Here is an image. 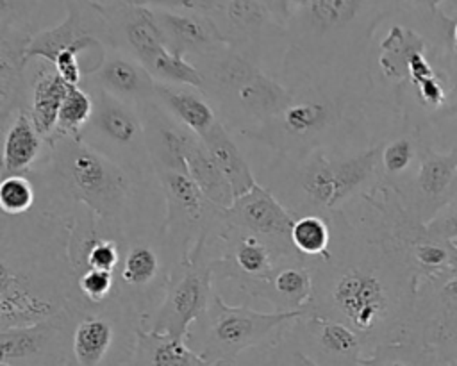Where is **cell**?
Wrapping results in <instances>:
<instances>
[{
  "label": "cell",
  "mask_w": 457,
  "mask_h": 366,
  "mask_svg": "<svg viewBox=\"0 0 457 366\" xmlns=\"http://www.w3.org/2000/svg\"><path fill=\"white\" fill-rule=\"evenodd\" d=\"M327 257L309 262L312 298L309 314L353 329L370 352L405 339L414 311L418 275L387 239L357 216L336 211ZM366 355V357H368Z\"/></svg>",
  "instance_id": "cell-1"
},
{
  "label": "cell",
  "mask_w": 457,
  "mask_h": 366,
  "mask_svg": "<svg viewBox=\"0 0 457 366\" xmlns=\"http://www.w3.org/2000/svg\"><path fill=\"white\" fill-rule=\"evenodd\" d=\"M50 152L27 175L36 186L41 212L70 218L86 207L98 227L118 237L148 221H164L155 204L164 200L157 179L143 180L73 136L55 134Z\"/></svg>",
  "instance_id": "cell-2"
},
{
  "label": "cell",
  "mask_w": 457,
  "mask_h": 366,
  "mask_svg": "<svg viewBox=\"0 0 457 366\" xmlns=\"http://www.w3.org/2000/svg\"><path fill=\"white\" fill-rule=\"evenodd\" d=\"M71 216L32 209L0 220V330L43 321L79 298Z\"/></svg>",
  "instance_id": "cell-3"
},
{
  "label": "cell",
  "mask_w": 457,
  "mask_h": 366,
  "mask_svg": "<svg viewBox=\"0 0 457 366\" xmlns=\"http://www.w3.org/2000/svg\"><path fill=\"white\" fill-rule=\"evenodd\" d=\"M289 91L293 98L277 116L239 136L275 155H303L318 148L348 154L371 146L366 143L373 96L370 71L318 77Z\"/></svg>",
  "instance_id": "cell-4"
},
{
  "label": "cell",
  "mask_w": 457,
  "mask_h": 366,
  "mask_svg": "<svg viewBox=\"0 0 457 366\" xmlns=\"http://www.w3.org/2000/svg\"><path fill=\"white\" fill-rule=\"evenodd\" d=\"M398 0H312L293 11L277 77L286 87L328 77L368 71L370 45Z\"/></svg>",
  "instance_id": "cell-5"
},
{
  "label": "cell",
  "mask_w": 457,
  "mask_h": 366,
  "mask_svg": "<svg viewBox=\"0 0 457 366\" xmlns=\"http://www.w3.org/2000/svg\"><path fill=\"white\" fill-rule=\"evenodd\" d=\"M382 141L348 154L318 148L303 155H275L257 182L295 218L316 214L328 220L380 184Z\"/></svg>",
  "instance_id": "cell-6"
},
{
  "label": "cell",
  "mask_w": 457,
  "mask_h": 366,
  "mask_svg": "<svg viewBox=\"0 0 457 366\" xmlns=\"http://www.w3.org/2000/svg\"><path fill=\"white\" fill-rule=\"evenodd\" d=\"M200 70L204 93L221 123L236 134L277 116L293 98L275 73L266 71L228 45L189 59Z\"/></svg>",
  "instance_id": "cell-7"
},
{
  "label": "cell",
  "mask_w": 457,
  "mask_h": 366,
  "mask_svg": "<svg viewBox=\"0 0 457 366\" xmlns=\"http://www.w3.org/2000/svg\"><path fill=\"white\" fill-rule=\"evenodd\" d=\"M307 311H257L246 305H230L214 287L205 312L191 325L186 343L207 362L234 366L237 357L250 350H270L289 325Z\"/></svg>",
  "instance_id": "cell-8"
},
{
  "label": "cell",
  "mask_w": 457,
  "mask_h": 366,
  "mask_svg": "<svg viewBox=\"0 0 457 366\" xmlns=\"http://www.w3.org/2000/svg\"><path fill=\"white\" fill-rule=\"evenodd\" d=\"M162 223L148 221L132 229L121 243V261L114 271V295L132 307L141 320L161 304L180 261Z\"/></svg>",
  "instance_id": "cell-9"
},
{
  "label": "cell",
  "mask_w": 457,
  "mask_h": 366,
  "mask_svg": "<svg viewBox=\"0 0 457 366\" xmlns=\"http://www.w3.org/2000/svg\"><path fill=\"white\" fill-rule=\"evenodd\" d=\"M71 357L68 366H127L132 359L141 316L116 295L102 304L71 302Z\"/></svg>",
  "instance_id": "cell-10"
},
{
  "label": "cell",
  "mask_w": 457,
  "mask_h": 366,
  "mask_svg": "<svg viewBox=\"0 0 457 366\" xmlns=\"http://www.w3.org/2000/svg\"><path fill=\"white\" fill-rule=\"evenodd\" d=\"M80 86L93 96V114L79 139L120 164L130 175L143 180L157 179L139 107L102 87L89 84Z\"/></svg>",
  "instance_id": "cell-11"
},
{
  "label": "cell",
  "mask_w": 457,
  "mask_h": 366,
  "mask_svg": "<svg viewBox=\"0 0 457 366\" xmlns=\"http://www.w3.org/2000/svg\"><path fill=\"white\" fill-rule=\"evenodd\" d=\"M212 291L211 255L205 241H200L177 262L161 304L141 320V327L186 339L191 325L205 312Z\"/></svg>",
  "instance_id": "cell-12"
},
{
  "label": "cell",
  "mask_w": 457,
  "mask_h": 366,
  "mask_svg": "<svg viewBox=\"0 0 457 366\" xmlns=\"http://www.w3.org/2000/svg\"><path fill=\"white\" fill-rule=\"evenodd\" d=\"M157 182L164 196L162 229L180 259L200 243L214 236L225 223V209L212 204L189 171L159 170Z\"/></svg>",
  "instance_id": "cell-13"
},
{
  "label": "cell",
  "mask_w": 457,
  "mask_h": 366,
  "mask_svg": "<svg viewBox=\"0 0 457 366\" xmlns=\"http://www.w3.org/2000/svg\"><path fill=\"white\" fill-rule=\"evenodd\" d=\"M205 248L211 255L214 280H230L237 289L262 282L284 262L303 257L295 248L282 246L227 221L214 236L205 239Z\"/></svg>",
  "instance_id": "cell-14"
},
{
  "label": "cell",
  "mask_w": 457,
  "mask_h": 366,
  "mask_svg": "<svg viewBox=\"0 0 457 366\" xmlns=\"http://www.w3.org/2000/svg\"><path fill=\"white\" fill-rule=\"evenodd\" d=\"M405 339L423 343L445 366L457 364V270L418 284Z\"/></svg>",
  "instance_id": "cell-15"
},
{
  "label": "cell",
  "mask_w": 457,
  "mask_h": 366,
  "mask_svg": "<svg viewBox=\"0 0 457 366\" xmlns=\"http://www.w3.org/2000/svg\"><path fill=\"white\" fill-rule=\"evenodd\" d=\"M62 4L66 9L64 20L54 27L41 29L34 36L27 50V62L32 59L54 62L61 50H73L80 57H87L95 71L111 48L105 21L95 0H64Z\"/></svg>",
  "instance_id": "cell-16"
},
{
  "label": "cell",
  "mask_w": 457,
  "mask_h": 366,
  "mask_svg": "<svg viewBox=\"0 0 457 366\" xmlns=\"http://www.w3.org/2000/svg\"><path fill=\"white\" fill-rule=\"evenodd\" d=\"M71 304L27 327L0 330L2 366H68L71 357Z\"/></svg>",
  "instance_id": "cell-17"
},
{
  "label": "cell",
  "mask_w": 457,
  "mask_h": 366,
  "mask_svg": "<svg viewBox=\"0 0 457 366\" xmlns=\"http://www.w3.org/2000/svg\"><path fill=\"white\" fill-rule=\"evenodd\" d=\"M411 214L421 223L457 195V146L452 152H436L423 146L412 175L395 189Z\"/></svg>",
  "instance_id": "cell-18"
},
{
  "label": "cell",
  "mask_w": 457,
  "mask_h": 366,
  "mask_svg": "<svg viewBox=\"0 0 457 366\" xmlns=\"http://www.w3.org/2000/svg\"><path fill=\"white\" fill-rule=\"evenodd\" d=\"M212 20L225 45L261 68H264L270 46H277L278 43L286 45L284 27L275 21L273 14L264 5L253 0H227L221 12Z\"/></svg>",
  "instance_id": "cell-19"
},
{
  "label": "cell",
  "mask_w": 457,
  "mask_h": 366,
  "mask_svg": "<svg viewBox=\"0 0 457 366\" xmlns=\"http://www.w3.org/2000/svg\"><path fill=\"white\" fill-rule=\"evenodd\" d=\"M287 332L318 366H361L368 355L362 337L336 320L307 312L296 318Z\"/></svg>",
  "instance_id": "cell-20"
},
{
  "label": "cell",
  "mask_w": 457,
  "mask_h": 366,
  "mask_svg": "<svg viewBox=\"0 0 457 366\" xmlns=\"http://www.w3.org/2000/svg\"><path fill=\"white\" fill-rule=\"evenodd\" d=\"M95 5L105 21L112 50L127 54L146 66L166 48L152 7L120 0L109 4L95 0Z\"/></svg>",
  "instance_id": "cell-21"
},
{
  "label": "cell",
  "mask_w": 457,
  "mask_h": 366,
  "mask_svg": "<svg viewBox=\"0 0 457 366\" xmlns=\"http://www.w3.org/2000/svg\"><path fill=\"white\" fill-rule=\"evenodd\" d=\"M295 220L296 218L259 182L245 195L236 196L232 205L225 209V221L228 225L261 234L287 248H295L291 241Z\"/></svg>",
  "instance_id": "cell-22"
},
{
  "label": "cell",
  "mask_w": 457,
  "mask_h": 366,
  "mask_svg": "<svg viewBox=\"0 0 457 366\" xmlns=\"http://www.w3.org/2000/svg\"><path fill=\"white\" fill-rule=\"evenodd\" d=\"M164 46L177 55L195 59L225 45L216 21L211 16L152 7Z\"/></svg>",
  "instance_id": "cell-23"
},
{
  "label": "cell",
  "mask_w": 457,
  "mask_h": 366,
  "mask_svg": "<svg viewBox=\"0 0 457 366\" xmlns=\"http://www.w3.org/2000/svg\"><path fill=\"white\" fill-rule=\"evenodd\" d=\"M141 120L145 125V136L154 170H184L186 148L196 136L193 130L177 121L157 100L139 105Z\"/></svg>",
  "instance_id": "cell-24"
},
{
  "label": "cell",
  "mask_w": 457,
  "mask_h": 366,
  "mask_svg": "<svg viewBox=\"0 0 457 366\" xmlns=\"http://www.w3.org/2000/svg\"><path fill=\"white\" fill-rule=\"evenodd\" d=\"M82 84L102 87L104 91L134 105L155 100V79L134 57L109 48L104 62Z\"/></svg>",
  "instance_id": "cell-25"
},
{
  "label": "cell",
  "mask_w": 457,
  "mask_h": 366,
  "mask_svg": "<svg viewBox=\"0 0 457 366\" xmlns=\"http://www.w3.org/2000/svg\"><path fill=\"white\" fill-rule=\"evenodd\" d=\"M309 259H291L278 266L271 277L262 282L250 284L241 291L252 298L266 300L273 311L291 312L307 311L312 298V273Z\"/></svg>",
  "instance_id": "cell-26"
},
{
  "label": "cell",
  "mask_w": 457,
  "mask_h": 366,
  "mask_svg": "<svg viewBox=\"0 0 457 366\" xmlns=\"http://www.w3.org/2000/svg\"><path fill=\"white\" fill-rule=\"evenodd\" d=\"M27 112L36 130L48 141L57 132L59 111L70 84L57 73L55 66L45 59L27 62Z\"/></svg>",
  "instance_id": "cell-27"
},
{
  "label": "cell",
  "mask_w": 457,
  "mask_h": 366,
  "mask_svg": "<svg viewBox=\"0 0 457 366\" xmlns=\"http://www.w3.org/2000/svg\"><path fill=\"white\" fill-rule=\"evenodd\" d=\"M2 127V179L27 175L45 161L50 152L48 141L36 130L27 111H20Z\"/></svg>",
  "instance_id": "cell-28"
},
{
  "label": "cell",
  "mask_w": 457,
  "mask_h": 366,
  "mask_svg": "<svg viewBox=\"0 0 457 366\" xmlns=\"http://www.w3.org/2000/svg\"><path fill=\"white\" fill-rule=\"evenodd\" d=\"M155 100L177 121L204 137L220 120L205 93L193 86L155 82Z\"/></svg>",
  "instance_id": "cell-29"
},
{
  "label": "cell",
  "mask_w": 457,
  "mask_h": 366,
  "mask_svg": "<svg viewBox=\"0 0 457 366\" xmlns=\"http://www.w3.org/2000/svg\"><path fill=\"white\" fill-rule=\"evenodd\" d=\"M127 366H216L202 359L186 339L170 334L137 330V341L132 359Z\"/></svg>",
  "instance_id": "cell-30"
},
{
  "label": "cell",
  "mask_w": 457,
  "mask_h": 366,
  "mask_svg": "<svg viewBox=\"0 0 457 366\" xmlns=\"http://www.w3.org/2000/svg\"><path fill=\"white\" fill-rule=\"evenodd\" d=\"M421 134L420 127L405 121V129L384 137L380 150V182L400 187L416 170L421 157Z\"/></svg>",
  "instance_id": "cell-31"
},
{
  "label": "cell",
  "mask_w": 457,
  "mask_h": 366,
  "mask_svg": "<svg viewBox=\"0 0 457 366\" xmlns=\"http://www.w3.org/2000/svg\"><path fill=\"white\" fill-rule=\"evenodd\" d=\"M421 48H427L425 37L402 23H393L380 39L377 66L384 80L396 87L395 93L407 82L411 54Z\"/></svg>",
  "instance_id": "cell-32"
},
{
  "label": "cell",
  "mask_w": 457,
  "mask_h": 366,
  "mask_svg": "<svg viewBox=\"0 0 457 366\" xmlns=\"http://www.w3.org/2000/svg\"><path fill=\"white\" fill-rule=\"evenodd\" d=\"M204 143L207 150L211 152L214 162L221 170V173L227 177V180L232 186L234 198L245 195L253 186H257V179L243 155L241 148L237 146L232 132L218 121L204 137Z\"/></svg>",
  "instance_id": "cell-33"
},
{
  "label": "cell",
  "mask_w": 457,
  "mask_h": 366,
  "mask_svg": "<svg viewBox=\"0 0 457 366\" xmlns=\"http://www.w3.org/2000/svg\"><path fill=\"white\" fill-rule=\"evenodd\" d=\"M186 166L193 180L204 191V195L221 209H227L234 202V191L227 177L214 162L204 139L195 136L186 148Z\"/></svg>",
  "instance_id": "cell-34"
},
{
  "label": "cell",
  "mask_w": 457,
  "mask_h": 366,
  "mask_svg": "<svg viewBox=\"0 0 457 366\" xmlns=\"http://www.w3.org/2000/svg\"><path fill=\"white\" fill-rule=\"evenodd\" d=\"M361 366H445L439 357L416 339H396L375 346Z\"/></svg>",
  "instance_id": "cell-35"
},
{
  "label": "cell",
  "mask_w": 457,
  "mask_h": 366,
  "mask_svg": "<svg viewBox=\"0 0 457 366\" xmlns=\"http://www.w3.org/2000/svg\"><path fill=\"white\" fill-rule=\"evenodd\" d=\"M291 241L296 252L309 261L327 257L332 241L328 220L316 214L296 218L291 230Z\"/></svg>",
  "instance_id": "cell-36"
},
{
  "label": "cell",
  "mask_w": 457,
  "mask_h": 366,
  "mask_svg": "<svg viewBox=\"0 0 457 366\" xmlns=\"http://www.w3.org/2000/svg\"><path fill=\"white\" fill-rule=\"evenodd\" d=\"M93 114V96L84 86H73L70 84L59 111V121H57V132L64 136L79 137L86 123L89 121ZM54 134V136H55Z\"/></svg>",
  "instance_id": "cell-37"
},
{
  "label": "cell",
  "mask_w": 457,
  "mask_h": 366,
  "mask_svg": "<svg viewBox=\"0 0 457 366\" xmlns=\"http://www.w3.org/2000/svg\"><path fill=\"white\" fill-rule=\"evenodd\" d=\"M36 186L29 175L4 177L0 182V209L7 216H21L36 207Z\"/></svg>",
  "instance_id": "cell-38"
},
{
  "label": "cell",
  "mask_w": 457,
  "mask_h": 366,
  "mask_svg": "<svg viewBox=\"0 0 457 366\" xmlns=\"http://www.w3.org/2000/svg\"><path fill=\"white\" fill-rule=\"evenodd\" d=\"M43 4L41 0H0V29L37 34Z\"/></svg>",
  "instance_id": "cell-39"
},
{
  "label": "cell",
  "mask_w": 457,
  "mask_h": 366,
  "mask_svg": "<svg viewBox=\"0 0 457 366\" xmlns=\"http://www.w3.org/2000/svg\"><path fill=\"white\" fill-rule=\"evenodd\" d=\"M79 298L89 304H102L114 296L116 277L112 271L104 270H84L77 277Z\"/></svg>",
  "instance_id": "cell-40"
},
{
  "label": "cell",
  "mask_w": 457,
  "mask_h": 366,
  "mask_svg": "<svg viewBox=\"0 0 457 366\" xmlns=\"http://www.w3.org/2000/svg\"><path fill=\"white\" fill-rule=\"evenodd\" d=\"M425 227L434 237L452 245L457 243V195L446 205H443L432 216V220L425 223Z\"/></svg>",
  "instance_id": "cell-41"
},
{
  "label": "cell",
  "mask_w": 457,
  "mask_h": 366,
  "mask_svg": "<svg viewBox=\"0 0 457 366\" xmlns=\"http://www.w3.org/2000/svg\"><path fill=\"white\" fill-rule=\"evenodd\" d=\"M266 354L270 366H318L296 346L295 339L289 336L287 330L275 346L266 350Z\"/></svg>",
  "instance_id": "cell-42"
},
{
  "label": "cell",
  "mask_w": 457,
  "mask_h": 366,
  "mask_svg": "<svg viewBox=\"0 0 457 366\" xmlns=\"http://www.w3.org/2000/svg\"><path fill=\"white\" fill-rule=\"evenodd\" d=\"M227 0H157L152 7H162L170 11H182V12H195L214 18L221 12Z\"/></svg>",
  "instance_id": "cell-43"
},
{
  "label": "cell",
  "mask_w": 457,
  "mask_h": 366,
  "mask_svg": "<svg viewBox=\"0 0 457 366\" xmlns=\"http://www.w3.org/2000/svg\"><path fill=\"white\" fill-rule=\"evenodd\" d=\"M445 0H398V7H403L407 12H412L421 18H432V20H441L443 14L439 11L441 4Z\"/></svg>",
  "instance_id": "cell-44"
},
{
  "label": "cell",
  "mask_w": 457,
  "mask_h": 366,
  "mask_svg": "<svg viewBox=\"0 0 457 366\" xmlns=\"http://www.w3.org/2000/svg\"><path fill=\"white\" fill-rule=\"evenodd\" d=\"M253 2L264 5L273 14L275 21L280 27H284V30H286V25H287V21L291 18V9H289L287 0H253Z\"/></svg>",
  "instance_id": "cell-45"
},
{
  "label": "cell",
  "mask_w": 457,
  "mask_h": 366,
  "mask_svg": "<svg viewBox=\"0 0 457 366\" xmlns=\"http://www.w3.org/2000/svg\"><path fill=\"white\" fill-rule=\"evenodd\" d=\"M455 61H457V54H455ZM437 116H441V118H445V116H457V66L453 68V84H452V89L448 93L446 105H445V109Z\"/></svg>",
  "instance_id": "cell-46"
},
{
  "label": "cell",
  "mask_w": 457,
  "mask_h": 366,
  "mask_svg": "<svg viewBox=\"0 0 457 366\" xmlns=\"http://www.w3.org/2000/svg\"><path fill=\"white\" fill-rule=\"evenodd\" d=\"M287 4H289V9H291V12H293V11H298V9L307 7L309 4H312V0H287Z\"/></svg>",
  "instance_id": "cell-47"
},
{
  "label": "cell",
  "mask_w": 457,
  "mask_h": 366,
  "mask_svg": "<svg viewBox=\"0 0 457 366\" xmlns=\"http://www.w3.org/2000/svg\"><path fill=\"white\" fill-rule=\"evenodd\" d=\"M450 45H452V50L457 54V20L450 27Z\"/></svg>",
  "instance_id": "cell-48"
},
{
  "label": "cell",
  "mask_w": 457,
  "mask_h": 366,
  "mask_svg": "<svg viewBox=\"0 0 457 366\" xmlns=\"http://www.w3.org/2000/svg\"><path fill=\"white\" fill-rule=\"evenodd\" d=\"M120 2H125V4H132V5H146V7H152L157 0H120Z\"/></svg>",
  "instance_id": "cell-49"
},
{
  "label": "cell",
  "mask_w": 457,
  "mask_h": 366,
  "mask_svg": "<svg viewBox=\"0 0 457 366\" xmlns=\"http://www.w3.org/2000/svg\"><path fill=\"white\" fill-rule=\"evenodd\" d=\"M453 248H455V252H457V243H453Z\"/></svg>",
  "instance_id": "cell-50"
},
{
  "label": "cell",
  "mask_w": 457,
  "mask_h": 366,
  "mask_svg": "<svg viewBox=\"0 0 457 366\" xmlns=\"http://www.w3.org/2000/svg\"><path fill=\"white\" fill-rule=\"evenodd\" d=\"M41 2H48V0H41ZM61 2H64V0H61Z\"/></svg>",
  "instance_id": "cell-51"
},
{
  "label": "cell",
  "mask_w": 457,
  "mask_h": 366,
  "mask_svg": "<svg viewBox=\"0 0 457 366\" xmlns=\"http://www.w3.org/2000/svg\"><path fill=\"white\" fill-rule=\"evenodd\" d=\"M0 366H2V364H0Z\"/></svg>",
  "instance_id": "cell-52"
},
{
  "label": "cell",
  "mask_w": 457,
  "mask_h": 366,
  "mask_svg": "<svg viewBox=\"0 0 457 366\" xmlns=\"http://www.w3.org/2000/svg\"><path fill=\"white\" fill-rule=\"evenodd\" d=\"M455 366H457V364H455Z\"/></svg>",
  "instance_id": "cell-53"
}]
</instances>
